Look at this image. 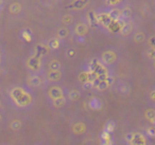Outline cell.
I'll return each instance as SVG.
<instances>
[{
    "label": "cell",
    "instance_id": "5",
    "mask_svg": "<svg viewBox=\"0 0 155 145\" xmlns=\"http://www.w3.org/2000/svg\"><path fill=\"white\" fill-rule=\"evenodd\" d=\"M70 129L74 136H83L87 132V125L83 121H74L71 123Z\"/></svg>",
    "mask_w": 155,
    "mask_h": 145
},
{
    "label": "cell",
    "instance_id": "10",
    "mask_svg": "<svg viewBox=\"0 0 155 145\" xmlns=\"http://www.w3.org/2000/svg\"><path fill=\"white\" fill-rule=\"evenodd\" d=\"M49 52V48L48 46H45L43 44H38V45L35 47V54L34 55L38 56V57H41V56H45L48 54Z\"/></svg>",
    "mask_w": 155,
    "mask_h": 145
},
{
    "label": "cell",
    "instance_id": "24",
    "mask_svg": "<svg viewBox=\"0 0 155 145\" xmlns=\"http://www.w3.org/2000/svg\"><path fill=\"white\" fill-rule=\"evenodd\" d=\"M69 31L67 28H60L58 30V39H64L68 36Z\"/></svg>",
    "mask_w": 155,
    "mask_h": 145
},
{
    "label": "cell",
    "instance_id": "2",
    "mask_svg": "<svg viewBox=\"0 0 155 145\" xmlns=\"http://www.w3.org/2000/svg\"><path fill=\"white\" fill-rule=\"evenodd\" d=\"M125 145H150V138L144 132L132 130L124 136Z\"/></svg>",
    "mask_w": 155,
    "mask_h": 145
},
{
    "label": "cell",
    "instance_id": "19",
    "mask_svg": "<svg viewBox=\"0 0 155 145\" xmlns=\"http://www.w3.org/2000/svg\"><path fill=\"white\" fill-rule=\"evenodd\" d=\"M144 118L147 119V121H149L150 123H152L153 125H155V110L154 109H148L144 112Z\"/></svg>",
    "mask_w": 155,
    "mask_h": 145
},
{
    "label": "cell",
    "instance_id": "4",
    "mask_svg": "<svg viewBox=\"0 0 155 145\" xmlns=\"http://www.w3.org/2000/svg\"><path fill=\"white\" fill-rule=\"evenodd\" d=\"M43 63H41V57H38L36 55H32L27 60V67L30 69L31 71L37 73L41 71Z\"/></svg>",
    "mask_w": 155,
    "mask_h": 145
},
{
    "label": "cell",
    "instance_id": "13",
    "mask_svg": "<svg viewBox=\"0 0 155 145\" xmlns=\"http://www.w3.org/2000/svg\"><path fill=\"white\" fill-rule=\"evenodd\" d=\"M51 104L52 107L55 109H61V108H64L65 106L67 105V98H56V100L51 101Z\"/></svg>",
    "mask_w": 155,
    "mask_h": 145
},
{
    "label": "cell",
    "instance_id": "1",
    "mask_svg": "<svg viewBox=\"0 0 155 145\" xmlns=\"http://www.w3.org/2000/svg\"><path fill=\"white\" fill-rule=\"evenodd\" d=\"M12 104L17 109H29L34 103V95L21 86H14L9 90Z\"/></svg>",
    "mask_w": 155,
    "mask_h": 145
},
{
    "label": "cell",
    "instance_id": "15",
    "mask_svg": "<svg viewBox=\"0 0 155 145\" xmlns=\"http://www.w3.org/2000/svg\"><path fill=\"white\" fill-rule=\"evenodd\" d=\"M101 145H113L112 134H108L103 130L101 134Z\"/></svg>",
    "mask_w": 155,
    "mask_h": 145
},
{
    "label": "cell",
    "instance_id": "23",
    "mask_svg": "<svg viewBox=\"0 0 155 145\" xmlns=\"http://www.w3.org/2000/svg\"><path fill=\"white\" fill-rule=\"evenodd\" d=\"M61 67H62L61 63L58 62V60H51V62L49 63V69H50V70H52V71L61 70Z\"/></svg>",
    "mask_w": 155,
    "mask_h": 145
},
{
    "label": "cell",
    "instance_id": "25",
    "mask_svg": "<svg viewBox=\"0 0 155 145\" xmlns=\"http://www.w3.org/2000/svg\"><path fill=\"white\" fill-rule=\"evenodd\" d=\"M108 16H110V18L112 20H118L119 18H120V16H121V13H120V11H119V10L114 9V10H112L110 13H108Z\"/></svg>",
    "mask_w": 155,
    "mask_h": 145
},
{
    "label": "cell",
    "instance_id": "3",
    "mask_svg": "<svg viewBox=\"0 0 155 145\" xmlns=\"http://www.w3.org/2000/svg\"><path fill=\"white\" fill-rule=\"evenodd\" d=\"M115 83V77L112 76V75H108L104 81H100V79H96L94 81L93 85H94V88L97 89L98 91H104V90L108 89L113 84Z\"/></svg>",
    "mask_w": 155,
    "mask_h": 145
},
{
    "label": "cell",
    "instance_id": "21",
    "mask_svg": "<svg viewBox=\"0 0 155 145\" xmlns=\"http://www.w3.org/2000/svg\"><path fill=\"white\" fill-rule=\"evenodd\" d=\"M87 1H88V0H77V1L73 2L71 5L67 7V9H68V8L69 9H71V8H74V9H82V8L87 3Z\"/></svg>",
    "mask_w": 155,
    "mask_h": 145
},
{
    "label": "cell",
    "instance_id": "35",
    "mask_svg": "<svg viewBox=\"0 0 155 145\" xmlns=\"http://www.w3.org/2000/svg\"><path fill=\"white\" fill-rule=\"evenodd\" d=\"M63 21H64L65 24H70V22L72 21V17L69 15H66L64 18H63Z\"/></svg>",
    "mask_w": 155,
    "mask_h": 145
},
{
    "label": "cell",
    "instance_id": "26",
    "mask_svg": "<svg viewBox=\"0 0 155 145\" xmlns=\"http://www.w3.org/2000/svg\"><path fill=\"white\" fill-rule=\"evenodd\" d=\"M144 39H146V35H144L142 32H137V33H135V35H134V41L137 44L143 43Z\"/></svg>",
    "mask_w": 155,
    "mask_h": 145
},
{
    "label": "cell",
    "instance_id": "14",
    "mask_svg": "<svg viewBox=\"0 0 155 145\" xmlns=\"http://www.w3.org/2000/svg\"><path fill=\"white\" fill-rule=\"evenodd\" d=\"M112 21H113V20L110 18L108 14H100V15L97 16V22H99V24H102L103 26H105V27L110 26Z\"/></svg>",
    "mask_w": 155,
    "mask_h": 145
},
{
    "label": "cell",
    "instance_id": "36",
    "mask_svg": "<svg viewBox=\"0 0 155 145\" xmlns=\"http://www.w3.org/2000/svg\"><path fill=\"white\" fill-rule=\"evenodd\" d=\"M24 37H25V38H26L28 41H30V40H31V32L29 33V34H27V32H25V33H24Z\"/></svg>",
    "mask_w": 155,
    "mask_h": 145
},
{
    "label": "cell",
    "instance_id": "9",
    "mask_svg": "<svg viewBox=\"0 0 155 145\" xmlns=\"http://www.w3.org/2000/svg\"><path fill=\"white\" fill-rule=\"evenodd\" d=\"M88 106H89V108L93 109V110H100V109L102 108V106H103V104H102L101 100H100L99 98L94 96V98H91V100H89Z\"/></svg>",
    "mask_w": 155,
    "mask_h": 145
},
{
    "label": "cell",
    "instance_id": "27",
    "mask_svg": "<svg viewBox=\"0 0 155 145\" xmlns=\"http://www.w3.org/2000/svg\"><path fill=\"white\" fill-rule=\"evenodd\" d=\"M20 10H21V7H20L19 3H13V5L10 7V12L13 14H17L20 12Z\"/></svg>",
    "mask_w": 155,
    "mask_h": 145
},
{
    "label": "cell",
    "instance_id": "8",
    "mask_svg": "<svg viewBox=\"0 0 155 145\" xmlns=\"http://www.w3.org/2000/svg\"><path fill=\"white\" fill-rule=\"evenodd\" d=\"M43 83H44L43 79H41L38 74H33V75H31V76H29V79H28L29 86H31V87H33V88L41 87V86L43 85Z\"/></svg>",
    "mask_w": 155,
    "mask_h": 145
},
{
    "label": "cell",
    "instance_id": "30",
    "mask_svg": "<svg viewBox=\"0 0 155 145\" xmlns=\"http://www.w3.org/2000/svg\"><path fill=\"white\" fill-rule=\"evenodd\" d=\"M66 55L68 56L69 58H73L75 55H77V52H75L74 49H68L66 51Z\"/></svg>",
    "mask_w": 155,
    "mask_h": 145
},
{
    "label": "cell",
    "instance_id": "12",
    "mask_svg": "<svg viewBox=\"0 0 155 145\" xmlns=\"http://www.w3.org/2000/svg\"><path fill=\"white\" fill-rule=\"evenodd\" d=\"M88 32V27L85 24H78L74 27V33L78 36H84Z\"/></svg>",
    "mask_w": 155,
    "mask_h": 145
},
{
    "label": "cell",
    "instance_id": "32",
    "mask_svg": "<svg viewBox=\"0 0 155 145\" xmlns=\"http://www.w3.org/2000/svg\"><path fill=\"white\" fill-rule=\"evenodd\" d=\"M82 86H83V89L85 90H91L94 88V85L91 82H85L84 84H82Z\"/></svg>",
    "mask_w": 155,
    "mask_h": 145
},
{
    "label": "cell",
    "instance_id": "33",
    "mask_svg": "<svg viewBox=\"0 0 155 145\" xmlns=\"http://www.w3.org/2000/svg\"><path fill=\"white\" fill-rule=\"evenodd\" d=\"M148 45L150 48H155V36H151L148 40Z\"/></svg>",
    "mask_w": 155,
    "mask_h": 145
},
{
    "label": "cell",
    "instance_id": "17",
    "mask_svg": "<svg viewBox=\"0 0 155 145\" xmlns=\"http://www.w3.org/2000/svg\"><path fill=\"white\" fill-rule=\"evenodd\" d=\"M132 31H133V26L129 22H125L120 28V34L123 35V36H127V35L131 34Z\"/></svg>",
    "mask_w": 155,
    "mask_h": 145
},
{
    "label": "cell",
    "instance_id": "31",
    "mask_svg": "<svg viewBox=\"0 0 155 145\" xmlns=\"http://www.w3.org/2000/svg\"><path fill=\"white\" fill-rule=\"evenodd\" d=\"M79 79L82 82V84H84L85 82H88V79H87V72H82L80 75H79Z\"/></svg>",
    "mask_w": 155,
    "mask_h": 145
},
{
    "label": "cell",
    "instance_id": "20",
    "mask_svg": "<svg viewBox=\"0 0 155 145\" xmlns=\"http://www.w3.org/2000/svg\"><path fill=\"white\" fill-rule=\"evenodd\" d=\"M115 128H116V123H115V121L110 120V121H107V123L105 124L103 130L105 132H108V134H113L114 130H115Z\"/></svg>",
    "mask_w": 155,
    "mask_h": 145
},
{
    "label": "cell",
    "instance_id": "38",
    "mask_svg": "<svg viewBox=\"0 0 155 145\" xmlns=\"http://www.w3.org/2000/svg\"><path fill=\"white\" fill-rule=\"evenodd\" d=\"M154 68H155V60H154Z\"/></svg>",
    "mask_w": 155,
    "mask_h": 145
},
{
    "label": "cell",
    "instance_id": "34",
    "mask_svg": "<svg viewBox=\"0 0 155 145\" xmlns=\"http://www.w3.org/2000/svg\"><path fill=\"white\" fill-rule=\"evenodd\" d=\"M5 119H7V115H5V112H3V111L1 110V109H0V125L5 123Z\"/></svg>",
    "mask_w": 155,
    "mask_h": 145
},
{
    "label": "cell",
    "instance_id": "6",
    "mask_svg": "<svg viewBox=\"0 0 155 145\" xmlns=\"http://www.w3.org/2000/svg\"><path fill=\"white\" fill-rule=\"evenodd\" d=\"M118 55L115 51L113 50H107V51H104L101 54V63L105 66V65H113L116 63Z\"/></svg>",
    "mask_w": 155,
    "mask_h": 145
},
{
    "label": "cell",
    "instance_id": "11",
    "mask_svg": "<svg viewBox=\"0 0 155 145\" xmlns=\"http://www.w3.org/2000/svg\"><path fill=\"white\" fill-rule=\"evenodd\" d=\"M63 74L61 72V70H58V71H52L50 70L49 72L47 73V79L50 82H58L61 81L62 79Z\"/></svg>",
    "mask_w": 155,
    "mask_h": 145
},
{
    "label": "cell",
    "instance_id": "29",
    "mask_svg": "<svg viewBox=\"0 0 155 145\" xmlns=\"http://www.w3.org/2000/svg\"><path fill=\"white\" fill-rule=\"evenodd\" d=\"M147 56L150 60H155V48H149L148 51H147Z\"/></svg>",
    "mask_w": 155,
    "mask_h": 145
},
{
    "label": "cell",
    "instance_id": "37",
    "mask_svg": "<svg viewBox=\"0 0 155 145\" xmlns=\"http://www.w3.org/2000/svg\"><path fill=\"white\" fill-rule=\"evenodd\" d=\"M2 108V102H1V100H0V109Z\"/></svg>",
    "mask_w": 155,
    "mask_h": 145
},
{
    "label": "cell",
    "instance_id": "28",
    "mask_svg": "<svg viewBox=\"0 0 155 145\" xmlns=\"http://www.w3.org/2000/svg\"><path fill=\"white\" fill-rule=\"evenodd\" d=\"M121 16L123 18H130L132 16V10L130 8H125L121 11Z\"/></svg>",
    "mask_w": 155,
    "mask_h": 145
},
{
    "label": "cell",
    "instance_id": "7",
    "mask_svg": "<svg viewBox=\"0 0 155 145\" xmlns=\"http://www.w3.org/2000/svg\"><path fill=\"white\" fill-rule=\"evenodd\" d=\"M47 95L50 100L53 101V100H56V98H64L65 92H64V89H63L62 87H60V86H52V87H50L49 89H48Z\"/></svg>",
    "mask_w": 155,
    "mask_h": 145
},
{
    "label": "cell",
    "instance_id": "18",
    "mask_svg": "<svg viewBox=\"0 0 155 145\" xmlns=\"http://www.w3.org/2000/svg\"><path fill=\"white\" fill-rule=\"evenodd\" d=\"M67 96H68L69 101H71V102H75V101H78L79 98H81V92L79 91V90H77V89H72V90H70V91L68 92Z\"/></svg>",
    "mask_w": 155,
    "mask_h": 145
},
{
    "label": "cell",
    "instance_id": "22",
    "mask_svg": "<svg viewBox=\"0 0 155 145\" xmlns=\"http://www.w3.org/2000/svg\"><path fill=\"white\" fill-rule=\"evenodd\" d=\"M48 48L49 49H58V47H60V39L58 38H51L49 41H48Z\"/></svg>",
    "mask_w": 155,
    "mask_h": 145
},
{
    "label": "cell",
    "instance_id": "16",
    "mask_svg": "<svg viewBox=\"0 0 155 145\" xmlns=\"http://www.w3.org/2000/svg\"><path fill=\"white\" fill-rule=\"evenodd\" d=\"M22 125H24L22 121L19 119H14L10 122V128H11V130H13V131H19L22 128Z\"/></svg>",
    "mask_w": 155,
    "mask_h": 145
}]
</instances>
